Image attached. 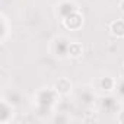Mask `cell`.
<instances>
[{
    "label": "cell",
    "mask_w": 124,
    "mask_h": 124,
    "mask_svg": "<svg viewBox=\"0 0 124 124\" xmlns=\"http://www.w3.org/2000/svg\"><path fill=\"white\" fill-rule=\"evenodd\" d=\"M83 23V18L80 13L75 12V13H70L66 16V19H63V25L67 28V29H79Z\"/></svg>",
    "instance_id": "obj_1"
},
{
    "label": "cell",
    "mask_w": 124,
    "mask_h": 124,
    "mask_svg": "<svg viewBox=\"0 0 124 124\" xmlns=\"http://www.w3.org/2000/svg\"><path fill=\"white\" fill-rule=\"evenodd\" d=\"M72 91V82L66 78H61L54 83V92L58 95H67Z\"/></svg>",
    "instance_id": "obj_2"
},
{
    "label": "cell",
    "mask_w": 124,
    "mask_h": 124,
    "mask_svg": "<svg viewBox=\"0 0 124 124\" xmlns=\"http://www.w3.org/2000/svg\"><path fill=\"white\" fill-rule=\"evenodd\" d=\"M109 31L114 37L117 38H123L124 37V21L123 19H117L114 22L109 23Z\"/></svg>",
    "instance_id": "obj_3"
},
{
    "label": "cell",
    "mask_w": 124,
    "mask_h": 124,
    "mask_svg": "<svg viewBox=\"0 0 124 124\" xmlns=\"http://www.w3.org/2000/svg\"><path fill=\"white\" fill-rule=\"evenodd\" d=\"M67 54H69L72 58H79V57L83 54V47H82V44H79V42H72V44L69 45V48H67Z\"/></svg>",
    "instance_id": "obj_4"
},
{
    "label": "cell",
    "mask_w": 124,
    "mask_h": 124,
    "mask_svg": "<svg viewBox=\"0 0 124 124\" xmlns=\"http://www.w3.org/2000/svg\"><path fill=\"white\" fill-rule=\"evenodd\" d=\"M96 82L101 83V86H98V88H99V89H104V91H112V89L115 88V80H114L112 78H109V76H107V78H99Z\"/></svg>",
    "instance_id": "obj_5"
},
{
    "label": "cell",
    "mask_w": 124,
    "mask_h": 124,
    "mask_svg": "<svg viewBox=\"0 0 124 124\" xmlns=\"http://www.w3.org/2000/svg\"><path fill=\"white\" fill-rule=\"evenodd\" d=\"M117 121L121 123V124H124V109H121V111L118 112V115H117Z\"/></svg>",
    "instance_id": "obj_6"
},
{
    "label": "cell",
    "mask_w": 124,
    "mask_h": 124,
    "mask_svg": "<svg viewBox=\"0 0 124 124\" xmlns=\"http://www.w3.org/2000/svg\"><path fill=\"white\" fill-rule=\"evenodd\" d=\"M120 10H121V13L124 15V0H121V3H120Z\"/></svg>",
    "instance_id": "obj_7"
}]
</instances>
